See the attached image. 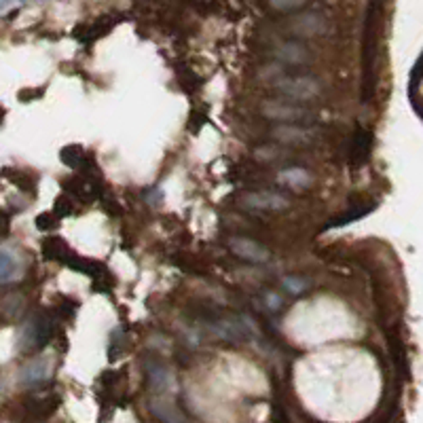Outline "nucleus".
Segmentation results:
<instances>
[{"label":"nucleus","instance_id":"4468645a","mask_svg":"<svg viewBox=\"0 0 423 423\" xmlns=\"http://www.w3.org/2000/svg\"><path fill=\"white\" fill-rule=\"evenodd\" d=\"M419 62H415L413 70H411V81H409V100L415 108V112L422 117V106H419V83H422V70H419Z\"/></svg>","mask_w":423,"mask_h":423},{"label":"nucleus","instance_id":"423d86ee","mask_svg":"<svg viewBox=\"0 0 423 423\" xmlns=\"http://www.w3.org/2000/svg\"><path fill=\"white\" fill-rule=\"evenodd\" d=\"M243 208L248 210H258V212H282L286 208H290V202L273 191H258V193H248L241 199Z\"/></svg>","mask_w":423,"mask_h":423},{"label":"nucleus","instance_id":"dca6fc26","mask_svg":"<svg viewBox=\"0 0 423 423\" xmlns=\"http://www.w3.org/2000/svg\"><path fill=\"white\" fill-rule=\"evenodd\" d=\"M62 161H64L68 168L79 170V168L83 166V161H85V153H83L81 146H66V149L62 151Z\"/></svg>","mask_w":423,"mask_h":423},{"label":"nucleus","instance_id":"aec40b11","mask_svg":"<svg viewBox=\"0 0 423 423\" xmlns=\"http://www.w3.org/2000/svg\"><path fill=\"white\" fill-rule=\"evenodd\" d=\"M275 11H294L301 8L307 0H267Z\"/></svg>","mask_w":423,"mask_h":423},{"label":"nucleus","instance_id":"9d476101","mask_svg":"<svg viewBox=\"0 0 423 423\" xmlns=\"http://www.w3.org/2000/svg\"><path fill=\"white\" fill-rule=\"evenodd\" d=\"M277 180H279L282 185L292 187V189H305V187H309L311 176H309V172L303 170V168H290V170H282L279 176H277Z\"/></svg>","mask_w":423,"mask_h":423},{"label":"nucleus","instance_id":"9b49d317","mask_svg":"<svg viewBox=\"0 0 423 423\" xmlns=\"http://www.w3.org/2000/svg\"><path fill=\"white\" fill-rule=\"evenodd\" d=\"M371 155V134L366 132H358L356 134V140H354V151H352V157H354V163H364Z\"/></svg>","mask_w":423,"mask_h":423},{"label":"nucleus","instance_id":"7ed1b4c3","mask_svg":"<svg viewBox=\"0 0 423 423\" xmlns=\"http://www.w3.org/2000/svg\"><path fill=\"white\" fill-rule=\"evenodd\" d=\"M228 248L235 256H239L241 260L254 262V265H262V262L271 260V250L250 237H231Z\"/></svg>","mask_w":423,"mask_h":423},{"label":"nucleus","instance_id":"f03ea898","mask_svg":"<svg viewBox=\"0 0 423 423\" xmlns=\"http://www.w3.org/2000/svg\"><path fill=\"white\" fill-rule=\"evenodd\" d=\"M260 115L269 121H282V123H299L313 119V112L296 106V104H282V102H265L260 106Z\"/></svg>","mask_w":423,"mask_h":423},{"label":"nucleus","instance_id":"412c9836","mask_svg":"<svg viewBox=\"0 0 423 423\" xmlns=\"http://www.w3.org/2000/svg\"><path fill=\"white\" fill-rule=\"evenodd\" d=\"M265 299H267V305H269L271 309H279L282 301H279V296H277V294H267Z\"/></svg>","mask_w":423,"mask_h":423},{"label":"nucleus","instance_id":"2eb2a0df","mask_svg":"<svg viewBox=\"0 0 423 423\" xmlns=\"http://www.w3.org/2000/svg\"><path fill=\"white\" fill-rule=\"evenodd\" d=\"M149 379H151V386L157 390V392H166L170 386H172V377L170 373L163 369V366H155L149 371Z\"/></svg>","mask_w":423,"mask_h":423},{"label":"nucleus","instance_id":"20e7f679","mask_svg":"<svg viewBox=\"0 0 423 423\" xmlns=\"http://www.w3.org/2000/svg\"><path fill=\"white\" fill-rule=\"evenodd\" d=\"M271 136L282 142V144H292V146H303V144H311L318 140V129L313 127H305V125H296V123H282L277 127H273Z\"/></svg>","mask_w":423,"mask_h":423},{"label":"nucleus","instance_id":"f8f14e48","mask_svg":"<svg viewBox=\"0 0 423 423\" xmlns=\"http://www.w3.org/2000/svg\"><path fill=\"white\" fill-rule=\"evenodd\" d=\"M42 252H45V256H47L49 260H62V262H64V258L70 254V250H68V245L62 241V237H51V239H47L45 245H42Z\"/></svg>","mask_w":423,"mask_h":423},{"label":"nucleus","instance_id":"a211bd4d","mask_svg":"<svg viewBox=\"0 0 423 423\" xmlns=\"http://www.w3.org/2000/svg\"><path fill=\"white\" fill-rule=\"evenodd\" d=\"M373 210V208H366V210H354L349 212L347 216H341V218H337V220H332L326 228H335V226H345V224H349V222H354V220H360L362 216H366L369 212Z\"/></svg>","mask_w":423,"mask_h":423},{"label":"nucleus","instance_id":"39448f33","mask_svg":"<svg viewBox=\"0 0 423 423\" xmlns=\"http://www.w3.org/2000/svg\"><path fill=\"white\" fill-rule=\"evenodd\" d=\"M53 358L51 356H40L36 360H32L30 364L23 366V371L19 373V383L25 386V388H34V386H40L45 381L51 379L53 375Z\"/></svg>","mask_w":423,"mask_h":423},{"label":"nucleus","instance_id":"1a4fd4ad","mask_svg":"<svg viewBox=\"0 0 423 423\" xmlns=\"http://www.w3.org/2000/svg\"><path fill=\"white\" fill-rule=\"evenodd\" d=\"M17 277H19L17 256L8 248H0V284L15 282Z\"/></svg>","mask_w":423,"mask_h":423},{"label":"nucleus","instance_id":"4be33fe9","mask_svg":"<svg viewBox=\"0 0 423 423\" xmlns=\"http://www.w3.org/2000/svg\"><path fill=\"white\" fill-rule=\"evenodd\" d=\"M8 2H11V0H0V11H2V8H4V6L8 4Z\"/></svg>","mask_w":423,"mask_h":423},{"label":"nucleus","instance_id":"f257e3e1","mask_svg":"<svg viewBox=\"0 0 423 423\" xmlns=\"http://www.w3.org/2000/svg\"><path fill=\"white\" fill-rule=\"evenodd\" d=\"M275 89L294 102H309L320 93V83L313 76H284L279 81H275Z\"/></svg>","mask_w":423,"mask_h":423},{"label":"nucleus","instance_id":"0eeeda50","mask_svg":"<svg viewBox=\"0 0 423 423\" xmlns=\"http://www.w3.org/2000/svg\"><path fill=\"white\" fill-rule=\"evenodd\" d=\"M49 339H51V320L45 315H38L28 322L21 341L25 343L28 349H40L42 345L49 343Z\"/></svg>","mask_w":423,"mask_h":423},{"label":"nucleus","instance_id":"6ab92c4d","mask_svg":"<svg viewBox=\"0 0 423 423\" xmlns=\"http://www.w3.org/2000/svg\"><path fill=\"white\" fill-rule=\"evenodd\" d=\"M284 288L290 292V294H301L303 290H307V282L303 279V277H294V275H290V277H284Z\"/></svg>","mask_w":423,"mask_h":423},{"label":"nucleus","instance_id":"ddd939ff","mask_svg":"<svg viewBox=\"0 0 423 423\" xmlns=\"http://www.w3.org/2000/svg\"><path fill=\"white\" fill-rule=\"evenodd\" d=\"M151 407H153V415H155L157 419H161V422H185V419H187L185 415L176 413L174 405H170V402H166V400H155Z\"/></svg>","mask_w":423,"mask_h":423},{"label":"nucleus","instance_id":"f3484780","mask_svg":"<svg viewBox=\"0 0 423 423\" xmlns=\"http://www.w3.org/2000/svg\"><path fill=\"white\" fill-rule=\"evenodd\" d=\"M0 307H2V311L6 313V318H15V315L21 311V307H23V299H21L19 294H13V296L4 299Z\"/></svg>","mask_w":423,"mask_h":423},{"label":"nucleus","instance_id":"6e6552de","mask_svg":"<svg viewBox=\"0 0 423 423\" xmlns=\"http://www.w3.org/2000/svg\"><path fill=\"white\" fill-rule=\"evenodd\" d=\"M275 57L282 59L284 64L299 66V64L311 62V51L307 47H303L301 42H284L282 47L275 49Z\"/></svg>","mask_w":423,"mask_h":423}]
</instances>
